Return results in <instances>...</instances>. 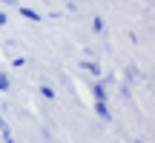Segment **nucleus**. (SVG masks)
Listing matches in <instances>:
<instances>
[{
	"mask_svg": "<svg viewBox=\"0 0 155 143\" xmlns=\"http://www.w3.org/2000/svg\"><path fill=\"white\" fill-rule=\"evenodd\" d=\"M17 11H20V14L26 17V20H32V23H40V20H43V17H40V14H38L35 9H29V6H23V3L17 6Z\"/></svg>",
	"mask_w": 155,
	"mask_h": 143,
	"instance_id": "1",
	"label": "nucleus"
},
{
	"mask_svg": "<svg viewBox=\"0 0 155 143\" xmlns=\"http://www.w3.org/2000/svg\"><path fill=\"white\" fill-rule=\"evenodd\" d=\"M92 97H95V103H106V86L95 83V86H92Z\"/></svg>",
	"mask_w": 155,
	"mask_h": 143,
	"instance_id": "2",
	"label": "nucleus"
},
{
	"mask_svg": "<svg viewBox=\"0 0 155 143\" xmlns=\"http://www.w3.org/2000/svg\"><path fill=\"white\" fill-rule=\"evenodd\" d=\"M81 69H83V72H89L92 77H98V75H101V66H98V63H92V60H81Z\"/></svg>",
	"mask_w": 155,
	"mask_h": 143,
	"instance_id": "3",
	"label": "nucleus"
},
{
	"mask_svg": "<svg viewBox=\"0 0 155 143\" xmlns=\"http://www.w3.org/2000/svg\"><path fill=\"white\" fill-rule=\"evenodd\" d=\"M95 112H98L101 120H112V112H109V106H106V103H95Z\"/></svg>",
	"mask_w": 155,
	"mask_h": 143,
	"instance_id": "4",
	"label": "nucleus"
},
{
	"mask_svg": "<svg viewBox=\"0 0 155 143\" xmlns=\"http://www.w3.org/2000/svg\"><path fill=\"white\" fill-rule=\"evenodd\" d=\"M0 135H3V143H15V140H12V132H9V126H6L3 117H0Z\"/></svg>",
	"mask_w": 155,
	"mask_h": 143,
	"instance_id": "5",
	"label": "nucleus"
},
{
	"mask_svg": "<svg viewBox=\"0 0 155 143\" xmlns=\"http://www.w3.org/2000/svg\"><path fill=\"white\" fill-rule=\"evenodd\" d=\"M9 75H3V72H0V92H9Z\"/></svg>",
	"mask_w": 155,
	"mask_h": 143,
	"instance_id": "6",
	"label": "nucleus"
},
{
	"mask_svg": "<svg viewBox=\"0 0 155 143\" xmlns=\"http://www.w3.org/2000/svg\"><path fill=\"white\" fill-rule=\"evenodd\" d=\"M92 32H104V20H101V17H95V20H92Z\"/></svg>",
	"mask_w": 155,
	"mask_h": 143,
	"instance_id": "7",
	"label": "nucleus"
},
{
	"mask_svg": "<svg viewBox=\"0 0 155 143\" xmlns=\"http://www.w3.org/2000/svg\"><path fill=\"white\" fill-rule=\"evenodd\" d=\"M40 94H43L46 100H55V92H52V86H43V89H40Z\"/></svg>",
	"mask_w": 155,
	"mask_h": 143,
	"instance_id": "8",
	"label": "nucleus"
},
{
	"mask_svg": "<svg viewBox=\"0 0 155 143\" xmlns=\"http://www.w3.org/2000/svg\"><path fill=\"white\" fill-rule=\"evenodd\" d=\"M12 66H15V69H23V66H26V57H15V60H12Z\"/></svg>",
	"mask_w": 155,
	"mask_h": 143,
	"instance_id": "9",
	"label": "nucleus"
},
{
	"mask_svg": "<svg viewBox=\"0 0 155 143\" xmlns=\"http://www.w3.org/2000/svg\"><path fill=\"white\" fill-rule=\"evenodd\" d=\"M121 94H124V97H129V94H132V89H129V83H124V86H121Z\"/></svg>",
	"mask_w": 155,
	"mask_h": 143,
	"instance_id": "10",
	"label": "nucleus"
},
{
	"mask_svg": "<svg viewBox=\"0 0 155 143\" xmlns=\"http://www.w3.org/2000/svg\"><path fill=\"white\" fill-rule=\"evenodd\" d=\"M3 3H9V6H15V9H17V6H20V3H17V0H3Z\"/></svg>",
	"mask_w": 155,
	"mask_h": 143,
	"instance_id": "11",
	"label": "nucleus"
},
{
	"mask_svg": "<svg viewBox=\"0 0 155 143\" xmlns=\"http://www.w3.org/2000/svg\"><path fill=\"white\" fill-rule=\"evenodd\" d=\"M0 26H6V14H3V11H0Z\"/></svg>",
	"mask_w": 155,
	"mask_h": 143,
	"instance_id": "12",
	"label": "nucleus"
}]
</instances>
